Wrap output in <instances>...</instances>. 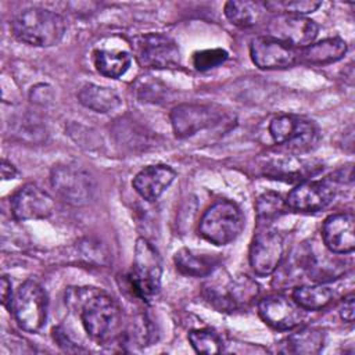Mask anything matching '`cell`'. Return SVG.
Wrapping results in <instances>:
<instances>
[{"label": "cell", "mask_w": 355, "mask_h": 355, "mask_svg": "<svg viewBox=\"0 0 355 355\" xmlns=\"http://www.w3.org/2000/svg\"><path fill=\"white\" fill-rule=\"evenodd\" d=\"M11 29L19 42L36 47H50L64 37L65 21L55 11L29 7L14 17Z\"/></svg>", "instance_id": "2"}, {"label": "cell", "mask_w": 355, "mask_h": 355, "mask_svg": "<svg viewBox=\"0 0 355 355\" xmlns=\"http://www.w3.org/2000/svg\"><path fill=\"white\" fill-rule=\"evenodd\" d=\"M78 100L86 108L101 114L114 111L121 105V98L116 92L94 83L82 85L78 92Z\"/></svg>", "instance_id": "22"}, {"label": "cell", "mask_w": 355, "mask_h": 355, "mask_svg": "<svg viewBox=\"0 0 355 355\" xmlns=\"http://www.w3.org/2000/svg\"><path fill=\"white\" fill-rule=\"evenodd\" d=\"M10 207L17 220L46 219L54 211V200L37 184L28 183L12 194Z\"/></svg>", "instance_id": "14"}, {"label": "cell", "mask_w": 355, "mask_h": 355, "mask_svg": "<svg viewBox=\"0 0 355 355\" xmlns=\"http://www.w3.org/2000/svg\"><path fill=\"white\" fill-rule=\"evenodd\" d=\"M10 304L22 330L35 333L43 327L47 318V295L39 283L33 280L24 282Z\"/></svg>", "instance_id": "7"}, {"label": "cell", "mask_w": 355, "mask_h": 355, "mask_svg": "<svg viewBox=\"0 0 355 355\" xmlns=\"http://www.w3.org/2000/svg\"><path fill=\"white\" fill-rule=\"evenodd\" d=\"M244 226L240 208L227 200L211 205L200 220V234L215 245H225L233 241Z\"/></svg>", "instance_id": "4"}, {"label": "cell", "mask_w": 355, "mask_h": 355, "mask_svg": "<svg viewBox=\"0 0 355 355\" xmlns=\"http://www.w3.org/2000/svg\"><path fill=\"white\" fill-rule=\"evenodd\" d=\"M258 294V286L248 276L218 277L205 286L208 302L220 312L245 308Z\"/></svg>", "instance_id": "5"}, {"label": "cell", "mask_w": 355, "mask_h": 355, "mask_svg": "<svg viewBox=\"0 0 355 355\" xmlns=\"http://www.w3.org/2000/svg\"><path fill=\"white\" fill-rule=\"evenodd\" d=\"M175 176L176 172L168 165H148L133 178L132 186L141 198L155 201L171 186Z\"/></svg>", "instance_id": "18"}, {"label": "cell", "mask_w": 355, "mask_h": 355, "mask_svg": "<svg viewBox=\"0 0 355 355\" xmlns=\"http://www.w3.org/2000/svg\"><path fill=\"white\" fill-rule=\"evenodd\" d=\"M132 58L126 51L97 50L94 51L96 69L111 79L121 78L130 67Z\"/></svg>", "instance_id": "23"}, {"label": "cell", "mask_w": 355, "mask_h": 355, "mask_svg": "<svg viewBox=\"0 0 355 355\" xmlns=\"http://www.w3.org/2000/svg\"><path fill=\"white\" fill-rule=\"evenodd\" d=\"M226 18L236 26L250 28L255 25L261 17L259 4L252 1H227L225 4Z\"/></svg>", "instance_id": "25"}, {"label": "cell", "mask_w": 355, "mask_h": 355, "mask_svg": "<svg viewBox=\"0 0 355 355\" xmlns=\"http://www.w3.org/2000/svg\"><path fill=\"white\" fill-rule=\"evenodd\" d=\"M324 247L333 254H351L355 248V219L351 214H334L322 226Z\"/></svg>", "instance_id": "17"}, {"label": "cell", "mask_w": 355, "mask_h": 355, "mask_svg": "<svg viewBox=\"0 0 355 355\" xmlns=\"http://www.w3.org/2000/svg\"><path fill=\"white\" fill-rule=\"evenodd\" d=\"M268 32V36L301 49L313 43L318 35V25L304 15L280 12L270 19Z\"/></svg>", "instance_id": "11"}, {"label": "cell", "mask_w": 355, "mask_h": 355, "mask_svg": "<svg viewBox=\"0 0 355 355\" xmlns=\"http://www.w3.org/2000/svg\"><path fill=\"white\" fill-rule=\"evenodd\" d=\"M258 312L262 320L276 330L297 327L304 319V309L284 295H269L259 301Z\"/></svg>", "instance_id": "15"}, {"label": "cell", "mask_w": 355, "mask_h": 355, "mask_svg": "<svg viewBox=\"0 0 355 355\" xmlns=\"http://www.w3.org/2000/svg\"><path fill=\"white\" fill-rule=\"evenodd\" d=\"M306 165L301 161H297L294 158L288 159H280L270 166V171L268 175L270 176H277L276 179H284V180H298L302 179L308 175L306 172Z\"/></svg>", "instance_id": "28"}, {"label": "cell", "mask_w": 355, "mask_h": 355, "mask_svg": "<svg viewBox=\"0 0 355 355\" xmlns=\"http://www.w3.org/2000/svg\"><path fill=\"white\" fill-rule=\"evenodd\" d=\"M223 110L215 104L184 103L171 112V123L176 137H190L204 129L218 126L223 119Z\"/></svg>", "instance_id": "8"}, {"label": "cell", "mask_w": 355, "mask_h": 355, "mask_svg": "<svg viewBox=\"0 0 355 355\" xmlns=\"http://www.w3.org/2000/svg\"><path fill=\"white\" fill-rule=\"evenodd\" d=\"M161 259L153 244L140 237L135 244L133 263L129 273L130 287L137 297L150 300L158 294L161 288Z\"/></svg>", "instance_id": "3"}, {"label": "cell", "mask_w": 355, "mask_h": 355, "mask_svg": "<svg viewBox=\"0 0 355 355\" xmlns=\"http://www.w3.org/2000/svg\"><path fill=\"white\" fill-rule=\"evenodd\" d=\"M173 262L180 273L193 277H202L211 275L218 268L219 258L214 254L182 248L175 254Z\"/></svg>", "instance_id": "20"}, {"label": "cell", "mask_w": 355, "mask_h": 355, "mask_svg": "<svg viewBox=\"0 0 355 355\" xmlns=\"http://www.w3.org/2000/svg\"><path fill=\"white\" fill-rule=\"evenodd\" d=\"M286 201L276 193H263L255 204L257 226L270 225L276 218L286 212Z\"/></svg>", "instance_id": "26"}, {"label": "cell", "mask_w": 355, "mask_h": 355, "mask_svg": "<svg viewBox=\"0 0 355 355\" xmlns=\"http://www.w3.org/2000/svg\"><path fill=\"white\" fill-rule=\"evenodd\" d=\"M50 94H51V90L47 85H37L32 89L31 98L35 103H42L43 104L50 97Z\"/></svg>", "instance_id": "32"}, {"label": "cell", "mask_w": 355, "mask_h": 355, "mask_svg": "<svg viewBox=\"0 0 355 355\" xmlns=\"http://www.w3.org/2000/svg\"><path fill=\"white\" fill-rule=\"evenodd\" d=\"M347 53V43L341 37H329L298 49V62L320 65L341 60Z\"/></svg>", "instance_id": "19"}, {"label": "cell", "mask_w": 355, "mask_h": 355, "mask_svg": "<svg viewBox=\"0 0 355 355\" xmlns=\"http://www.w3.org/2000/svg\"><path fill=\"white\" fill-rule=\"evenodd\" d=\"M322 6L320 1L313 0H291V1H268L263 3L265 8H270L272 11H282L288 14L304 15L308 12H313Z\"/></svg>", "instance_id": "29"}, {"label": "cell", "mask_w": 355, "mask_h": 355, "mask_svg": "<svg viewBox=\"0 0 355 355\" xmlns=\"http://www.w3.org/2000/svg\"><path fill=\"white\" fill-rule=\"evenodd\" d=\"M269 133L276 144L290 146L295 150H305L315 139L313 122L297 115H279L272 119Z\"/></svg>", "instance_id": "13"}, {"label": "cell", "mask_w": 355, "mask_h": 355, "mask_svg": "<svg viewBox=\"0 0 355 355\" xmlns=\"http://www.w3.org/2000/svg\"><path fill=\"white\" fill-rule=\"evenodd\" d=\"M284 255V240L270 225L257 226V233L250 245V265L259 276L273 273Z\"/></svg>", "instance_id": "10"}, {"label": "cell", "mask_w": 355, "mask_h": 355, "mask_svg": "<svg viewBox=\"0 0 355 355\" xmlns=\"http://www.w3.org/2000/svg\"><path fill=\"white\" fill-rule=\"evenodd\" d=\"M354 309H355V305H354V295L351 294V295H348V297L344 300V302H343V305H341V308H340V316H341V319L345 320V322H348V323H351V322L354 320Z\"/></svg>", "instance_id": "31"}, {"label": "cell", "mask_w": 355, "mask_h": 355, "mask_svg": "<svg viewBox=\"0 0 355 355\" xmlns=\"http://www.w3.org/2000/svg\"><path fill=\"white\" fill-rule=\"evenodd\" d=\"M293 300L304 311H319L329 305L333 300V291L323 284L300 286L293 291Z\"/></svg>", "instance_id": "24"}, {"label": "cell", "mask_w": 355, "mask_h": 355, "mask_svg": "<svg viewBox=\"0 0 355 355\" xmlns=\"http://www.w3.org/2000/svg\"><path fill=\"white\" fill-rule=\"evenodd\" d=\"M1 304L3 305H7V302L12 300V295H11V282L8 280L7 276H3L1 277Z\"/></svg>", "instance_id": "33"}, {"label": "cell", "mask_w": 355, "mask_h": 355, "mask_svg": "<svg viewBox=\"0 0 355 355\" xmlns=\"http://www.w3.org/2000/svg\"><path fill=\"white\" fill-rule=\"evenodd\" d=\"M135 57L143 68H175L180 64L178 44L166 35L146 33L135 40Z\"/></svg>", "instance_id": "9"}, {"label": "cell", "mask_w": 355, "mask_h": 355, "mask_svg": "<svg viewBox=\"0 0 355 355\" xmlns=\"http://www.w3.org/2000/svg\"><path fill=\"white\" fill-rule=\"evenodd\" d=\"M189 341L198 354H219L222 351L220 337L211 329H197L189 333Z\"/></svg>", "instance_id": "27"}, {"label": "cell", "mask_w": 355, "mask_h": 355, "mask_svg": "<svg viewBox=\"0 0 355 355\" xmlns=\"http://www.w3.org/2000/svg\"><path fill=\"white\" fill-rule=\"evenodd\" d=\"M227 57L229 54L223 49H207L196 51L193 54V65L198 71H208L223 64L227 60Z\"/></svg>", "instance_id": "30"}, {"label": "cell", "mask_w": 355, "mask_h": 355, "mask_svg": "<svg viewBox=\"0 0 355 355\" xmlns=\"http://www.w3.org/2000/svg\"><path fill=\"white\" fill-rule=\"evenodd\" d=\"M250 55L261 69H282L298 62V49L272 36H258L251 40Z\"/></svg>", "instance_id": "12"}, {"label": "cell", "mask_w": 355, "mask_h": 355, "mask_svg": "<svg viewBox=\"0 0 355 355\" xmlns=\"http://www.w3.org/2000/svg\"><path fill=\"white\" fill-rule=\"evenodd\" d=\"M51 187L68 204L82 207L90 202L94 194V179L82 166L58 164L50 173Z\"/></svg>", "instance_id": "6"}, {"label": "cell", "mask_w": 355, "mask_h": 355, "mask_svg": "<svg viewBox=\"0 0 355 355\" xmlns=\"http://www.w3.org/2000/svg\"><path fill=\"white\" fill-rule=\"evenodd\" d=\"M324 343V333L318 327H304L290 334L280 344V352L284 354H302L312 355L318 354Z\"/></svg>", "instance_id": "21"}, {"label": "cell", "mask_w": 355, "mask_h": 355, "mask_svg": "<svg viewBox=\"0 0 355 355\" xmlns=\"http://www.w3.org/2000/svg\"><path fill=\"white\" fill-rule=\"evenodd\" d=\"M65 302L79 311L82 324L93 340L105 344L118 337L121 309L107 293L94 287H69Z\"/></svg>", "instance_id": "1"}, {"label": "cell", "mask_w": 355, "mask_h": 355, "mask_svg": "<svg viewBox=\"0 0 355 355\" xmlns=\"http://www.w3.org/2000/svg\"><path fill=\"white\" fill-rule=\"evenodd\" d=\"M334 198V189L326 180H306L295 186L287 196L286 204L291 209L316 212L326 208Z\"/></svg>", "instance_id": "16"}, {"label": "cell", "mask_w": 355, "mask_h": 355, "mask_svg": "<svg viewBox=\"0 0 355 355\" xmlns=\"http://www.w3.org/2000/svg\"><path fill=\"white\" fill-rule=\"evenodd\" d=\"M1 178L3 179H14L17 175H18V172H17V169H15V166L14 165H11L10 162H7L6 159H3L1 161Z\"/></svg>", "instance_id": "34"}]
</instances>
